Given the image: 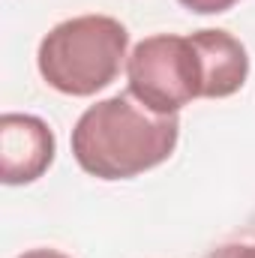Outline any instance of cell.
<instances>
[{
	"instance_id": "4",
	"label": "cell",
	"mask_w": 255,
	"mask_h": 258,
	"mask_svg": "<svg viewBox=\"0 0 255 258\" xmlns=\"http://www.w3.org/2000/svg\"><path fill=\"white\" fill-rule=\"evenodd\" d=\"M57 153L51 126L36 114L6 111L0 117V180L6 186H24L39 180Z\"/></svg>"
},
{
	"instance_id": "8",
	"label": "cell",
	"mask_w": 255,
	"mask_h": 258,
	"mask_svg": "<svg viewBox=\"0 0 255 258\" xmlns=\"http://www.w3.org/2000/svg\"><path fill=\"white\" fill-rule=\"evenodd\" d=\"M15 258H72V255H66L60 249H51V246H36V249H27V252H21Z\"/></svg>"
},
{
	"instance_id": "2",
	"label": "cell",
	"mask_w": 255,
	"mask_h": 258,
	"mask_svg": "<svg viewBox=\"0 0 255 258\" xmlns=\"http://www.w3.org/2000/svg\"><path fill=\"white\" fill-rule=\"evenodd\" d=\"M129 30L111 15H75L54 24L39 48L36 69L42 81L63 96H93L126 69Z\"/></svg>"
},
{
	"instance_id": "1",
	"label": "cell",
	"mask_w": 255,
	"mask_h": 258,
	"mask_svg": "<svg viewBox=\"0 0 255 258\" xmlns=\"http://www.w3.org/2000/svg\"><path fill=\"white\" fill-rule=\"evenodd\" d=\"M180 138L177 114H153L132 93L84 108L72 126V156L90 177L129 180L162 165Z\"/></svg>"
},
{
	"instance_id": "6",
	"label": "cell",
	"mask_w": 255,
	"mask_h": 258,
	"mask_svg": "<svg viewBox=\"0 0 255 258\" xmlns=\"http://www.w3.org/2000/svg\"><path fill=\"white\" fill-rule=\"evenodd\" d=\"M204 258H255V234L228 240V243H219V246H213Z\"/></svg>"
},
{
	"instance_id": "3",
	"label": "cell",
	"mask_w": 255,
	"mask_h": 258,
	"mask_svg": "<svg viewBox=\"0 0 255 258\" xmlns=\"http://www.w3.org/2000/svg\"><path fill=\"white\" fill-rule=\"evenodd\" d=\"M129 93L153 114H180L189 102L204 99L201 57L189 36L153 33L126 57Z\"/></svg>"
},
{
	"instance_id": "7",
	"label": "cell",
	"mask_w": 255,
	"mask_h": 258,
	"mask_svg": "<svg viewBox=\"0 0 255 258\" xmlns=\"http://www.w3.org/2000/svg\"><path fill=\"white\" fill-rule=\"evenodd\" d=\"M177 3L195 15H219V12H228L237 0H177Z\"/></svg>"
},
{
	"instance_id": "5",
	"label": "cell",
	"mask_w": 255,
	"mask_h": 258,
	"mask_svg": "<svg viewBox=\"0 0 255 258\" xmlns=\"http://www.w3.org/2000/svg\"><path fill=\"white\" fill-rule=\"evenodd\" d=\"M189 39L201 57L204 99H225L246 84L249 54H246V45L234 33L219 30V27H207V30L189 33Z\"/></svg>"
}]
</instances>
